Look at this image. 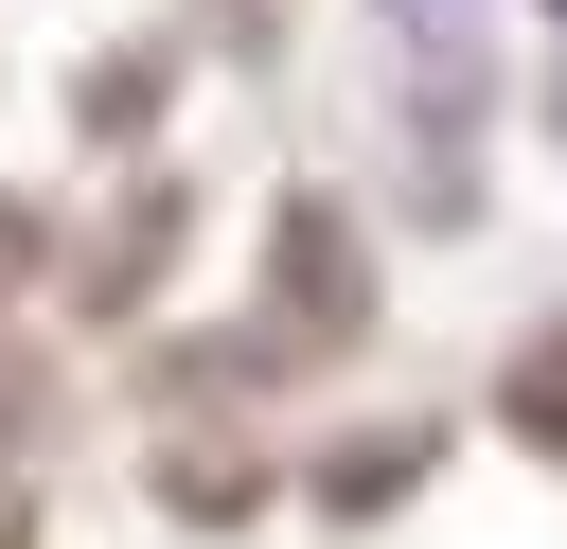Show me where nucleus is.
Masks as SVG:
<instances>
[{
    "label": "nucleus",
    "instance_id": "obj_1",
    "mask_svg": "<svg viewBox=\"0 0 567 549\" xmlns=\"http://www.w3.org/2000/svg\"><path fill=\"white\" fill-rule=\"evenodd\" d=\"M514 407H532V443H567V354H532V372H514Z\"/></svg>",
    "mask_w": 567,
    "mask_h": 549
},
{
    "label": "nucleus",
    "instance_id": "obj_2",
    "mask_svg": "<svg viewBox=\"0 0 567 549\" xmlns=\"http://www.w3.org/2000/svg\"><path fill=\"white\" fill-rule=\"evenodd\" d=\"M18 248H35V230H18V213H0V266H18Z\"/></svg>",
    "mask_w": 567,
    "mask_h": 549
},
{
    "label": "nucleus",
    "instance_id": "obj_3",
    "mask_svg": "<svg viewBox=\"0 0 567 549\" xmlns=\"http://www.w3.org/2000/svg\"><path fill=\"white\" fill-rule=\"evenodd\" d=\"M408 18H425V0H408Z\"/></svg>",
    "mask_w": 567,
    "mask_h": 549
},
{
    "label": "nucleus",
    "instance_id": "obj_4",
    "mask_svg": "<svg viewBox=\"0 0 567 549\" xmlns=\"http://www.w3.org/2000/svg\"><path fill=\"white\" fill-rule=\"evenodd\" d=\"M549 18H567V0H549Z\"/></svg>",
    "mask_w": 567,
    "mask_h": 549
}]
</instances>
